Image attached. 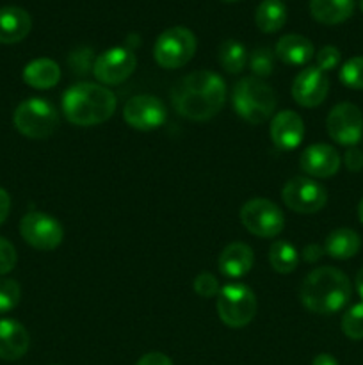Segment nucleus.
Returning a JSON list of instances; mask_svg holds the SVG:
<instances>
[{"mask_svg":"<svg viewBox=\"0 0 363 365\" xmlns=\"http://www.w3.org/2000/svg\"><path fill=\"white\" fill-rule=\"evenodd\" d=\"M226 100V86L217 73L209 70L192 71L178 81L171 91V102L180 116L192 121H206L216 116Z\"/></svg>","mask_w":363,"mask_h":365,"instance_id":"nucleus-1","label":"nucleus"},{"mask_svg":"<svg viewBox=\"0 0 363 365\" xmlns=\"http://www.w3.org/2000/svg\"><path fill=\"white\" fill-rule=\"evenodd\" d=\"M351 292L352 287L347 274L337 267L324 266L306 274L299 289V298L310 312L331 316L347 305Z\"/></svg>","mask_w":363,"mask_h":365,"instance_id":"nucleus-2","label":"nucleus"},{"mask_svg":"<svg viewBox=\"0 0 363 365\" xmlns=\"http://www.w3.org/2000/svg\"><path fill=\"white\" fill-rule=\"evenodd\" d=\"M117 106L116 95L107 86L78 82L63 95V113L70 123L93 127L105 123Z\"/></svg>","mask_w":363,"mask_h":365,"instance_id":"nucleus-3","label":"nucleus"},{"mask_svg":"<svg viewBox=\"0 0 363 365\" xmlns=\"http://www.w3.org/2000/svg\"><path fill=\"white\" fill-rule=\"evenodd\" d=\"M233 109L248 123L260 125L276 110V93L269 84L256 77H244L235 84L231 95Z\"/></svg>","mask_w":363,"mask_h":365,"instance_id":"nucleus-4","label":"nucleus"},{"mask_svg":"<svg viewBox=\"0 0 363 365\" xmlns=\"http://www.w3.org/2000/svg\"><path fill=\"white\" fill-rule=\"evenodd\" d=\"M13 121L16 130L25 138L46 139L59 127V114L48 100L32 96L16 107Z\"/></svg>","mask_w":363,"mask_h":365,"instance_id":"nucleus-5","label":"nucleus"},{"mask_svg":"<svg viewBox=\"0 0 363 365\" xmlns=\"http://www.w3.org/2000/svg\"><path fill=\"white\" fill-rule=\"evenodd\" d=\"M217 314L226 327H248L256 314L255 292L246 284H226L217 294Z\"/></svg>","mask_w":363,"mask_h":365,"instance_id":"nucleus-6","label":"nucleus"},{"mask_svg":"<svg viewBox=\"0 0 363 365\" xmlns=\"http://www.w3.org/2000/svg\"><path fill=\"white\" fill-rule=\"evenodd\" d=\"M198 41L187 27L166 29L157 38L153 46V57L157 64L166 70H177L185 66L194 57Z\"/></svg>","mask_w":363,"mask_h":365,"instance_id":"nucleus-7","label":"nucleus"},{"mask_svg":"<svg viewBox=\"0 0 363 365\" xmlns=\"http://www.w3.org/2000/svg\"><path fill=\"white\" fill-rule=\"evenodd\" d=\"M241 221L256 237H276L283 232L285 217L280 207L267 198H253L241 209Z\"/></svg>","mask_w":363,"mask_h":365,"instance_id":"nucleus-8","label":"nucleus"},{"mask_svg":"<svg viewBox=\"0 0 363 365\" xmlns=\"http://www.w3.org/2000/svg\"><path fill=\"white\" fill-rule=\"evenodd\" d=\"M20 234L28 246L41 252L56 250L63 242V225L45 212H28L20 221Z\"/></svg>","mask_w":363,"mask_h":365,"instance_id":"nucleus-9","label":"nucleus"},{"mask_svg":"<svg viewBox=\"0 0 363 365\" xmlns=\"http://www.w3.org/2000/svg\"><path fill=\"white\" fill-rule=\"evenodd\" d=\"M283 203L298 214H315L326 205L327 192L310 177H294L281 189Z\"/></svg>","mask_w":363,"mask_h":365,"instance_id":"nucleus-10","label":"nucleus"},{"mask_svg":"<svg viewBox=\"0 0 363 365\" xmlns=\"http://www.w3.org/2000/svg\"><path fill=\"white\" fill-rule=\"evenodd\" d=\"M330 138L342 146H356L363 138V114L354 103L342 102L330 110L326 118Z\"/></svg>","mask_w":363,"mask_h":365,"instance_id":"nucleus-11","label":"nucleus"},{"mask_svg":"<svg viewBox=\"0 0 363 365\" xmlns=\"http://www.w3.org/2000/svg\"><path fill=\"white\" fill-rule=\"evenodd\" d=\"M123 120L141 132L157 130L167 120L166 106L153 95H137L128 98L123 107Z\"/></svg>","mask_w":363,"mask_h":365,"instance_id":"nucleus-12","label":"nucleus"},{"mask_svg":"<svg viewBox=\"0 0 363 365\" xmlns=\"http://www.w3.org/2000/svg\"><path fill=\"white\" fill-rule=\"evenodd\" d=\"M137 66V57L127 46H114L96 57L93 73L102 84L117 86L127 81Z\"/></svg>","mask_w":363,"mask_h":365,"instance_id":"nucleus-13","label":"nucleus"},{"mask_svg":"<svg viewBox=\"0 0 363 365\" xmlns=\"http://www.w3.org/2000/svg\"><path fill=\"white\" fill-rule=\"evenodd\" d=\"M330 93V78L317 66H306L292 82V98L301 107H317Z\"/></svg>","mask_w":363,"mask_h":365,"instance_id":"nucleus-14","label":"nucleus"},{"mask_svg":"<svg viewBox=\"0 0 363 365\" xmlns=\"http://www.w3.org/2000/svg\"><path fill=\"white\" fill-rule=\"evenodd\" d=\"M340 155L331 145L315 143L310 145L299 159V168L310 178H330L340 170Z\"/></svg>","mask_w":363,"mask_h":365,"instance_id":"nucleus-15","label":"nucleus"},{"mask_svg":"<svg viewBox=\"0 0 363 365\" xmlns=\"http://www.w3.org/2000/svg\"><path fill=\"white\" fill-rule=\"evenodd\" d=\"M270 139L280 150H294L305 139V123L295 110L285 109L270 121Z\"/></svg>","mask_w":363,"mask_h":365,"instance_id":"nucleus-16","label":"nucleus"},{"mask_svg":"<svg viewBox=\"0 0 363 365\" xmlns=\"http://www.w3.org/2000/svg\"><path fill=\"white\" fill-rule=\"evenodd\" d=\"M28 331L16 319H0V359L7 362L21 359L27 353Z\"/></svg>","mask_w":363,"mask_h":365,"instance_id":"nucleus-17","label":"nucleus"},{"mask_svg":"<svg viewBox=\"0 0 363 365\" xmlns=\"http://www.w3.org/2000/svg\"><path fill=\"white\" fill-rule=\"evenodd\" d=\"M32 29L31 14L16 6L0 7V43L13 45L28 36Z\"/></svg>","mask_w":363,"mask_h":365,"instance_id":"nucleus-18","label":"nucleus"},{"mask_svg":"<svg viewBox=\"0 0 363 365\" xmlns=\"http://www.w3.org/2000/svg\"><path fill=\"white\" fill-rule=\"evenodd\" d=\"M255 253L244 242H231L221 252L219 271L228 278H242L251 271Z\"/></svg>","mask_w":363,"mask_h":365,"instance_id":"nucleus-19","label":"nucleus"},{"mask_svg":"<svg viewBox=\"0 0 363 365\" xmlns=\"http://www.w3.org/2000/svg\"><path fill=\"white\" fill-rule=\"evenodd\" d=\"M276 56L290 66H302L312 61L313 45L308 38L299 34H287L276 43Z\"/></svg>","mask_w":363,"mask_h":365,"instance_id":"nucleus-20","label":"nucleus"},{"mask_svg":"<svg viewBox=\"0 0 363 365\" xmlns=\"http://www.w3.org/2000/svg\"><path fill=\"white\" fill-rule=\"evenodd\" d=\"M23 81L34 89H50L59 84L60 68L56 61L48 57H39L31 61L23 68Z\"/></svg>","mask_w":363,"mask_h":365,"instance_id":"nucleus-21","label":"nucleus"},{"mask_svg":"<svg viewBox=\"0 0 363 365\" xmlns=\"http://www.w3.org/2000/svg\"><path fill=\"white\" fill-rule=\"evenodd\" d=\"M310 13L324 25H337L354 13V0H310Z\"/></svg>","mask_w":363,"mask_h":365,"instance_id":"nucleus-22","label":"nucleus"},{"mask_svg":"<svg viewBox=\"0 0 363 365\" xmlns=\"http://www.w3.org/2000/svg\"><path fill=\"white\" fill-rule=\"evenodd\" d=\"M362 248V237L351 228H337L324 242V252L337 260L352 259Z\"/></svg>","mask_w":363,"mask_h":365,"instance_id":"nucleus-23","label":"nucleus"},{"mask_svg":"<svg viewBox=\"0 0 363 365\" xmlns=\"http://www.w3.org/2000/svg\"><path fill=\"white\" fill-rule=\"evenodd\" d=\"M256 27L265 34L278 32L287 21V7L281 0H262L255 13Z\"/></svg>","mask_w":363,"mask_h":365,"instance_id":"nucleus-24","label":"nucleus"},{"mask_svg":"<svg viewBox=\"0 0 363 365\" xmlns=\"http://www.w3.org/2000/svg\"><path fill=\"white\" fill-rule=\"evenodd\" d=\"M269 262L276 273L288 274L298 267L299 253L288 241H274L269 250Z\"/></svg>","mask_w":363,"mask_h":365,"instance_id":"nucleus-25","label":"nucleus"},{"mask_svg":"<svg viewBox=\"0 0 363 365\" xmlns=\"http://www.w3.org/2000/svg\"><path fill=\"white\" fill-rule=\"evenodd\" d=\"M219 63L228 73H241L248 64V52L244 45L235 39H228L219 46Z\"/></svg>","mask_w":363,"mask_h":365,"instance_id":"nucleus-26","label":"nucleus"},{"mask_svg":"<svg viewBox=\"0 0 363 365\" xmlns=\"http://www.w3.org/2000/svg\"><path fill=\"white\" fill-rule=\"evenodd\" d=\"M249 68L253 71V77H270L274 71V53L270 52V48L260 46V48L253 50V53L249 56Z\"/></svg>","mask_w":363,"mask_h":365,"instance_id":"nucleus-27","label":"nucleus"},{"mask_svg":"<svg viewBox=\"0 0 363 365\" xmlns=\"http://www.w3.org/2000/svg\"><path fill=\"white\" fill-rule=\"evenodd\" d=\"M342 331L351 341L363 339V303H356L342 317Z\"/></svg>","mask_w":363,"mask_h":365,"instance_id":"nucleus-28","label":"nucleus"},{"mask_svg":"<svg viewBox=\"0 0 363 365\" xmlns=\"http://www.w3.org/2000/svg\"><path fill=\"white\" fill-rule=\"evenodd\" d=\"M340 82L349 89H363V57H351L340 68Z\"/></svg>","mask_w":363,"mask_h":365,"instance_id":"nucleus-29","label":"nucleus"},{"mask_svg":"<svg viewBox=\"0 0 363 365\" xmlns=\"http://www.w3.org/2000/svg\"><path fill=\"white\" fill-rule=\"evenodd\" d=\"M20 298L21 291L18 282L11 280V278H2L0 280V314L11 312L13 309H16Z\"/></svg>","mask_w":363,"mask_h":365,"instance_id":"nucleus-30","label":"nucleus"},{"mask_svg":"<svg viewBox=\"0 0 363 365\" xmlns=\"http://www.w3.org/2000/svg\"><path fill=\"white\" fill-rule=\"evenodd\" d=\"M340 57L342 53L337 46H331V45L322 46L315 56L317 68H319L320 71H324V73H326V71L335 70V68L338 66V63H340Z\"/></svg>","mask_w":363,"mask_h":365,"instance_id":"nucleus-31","label":"nucleus"},{"mask_svg":"<svg viewBox=\"0 0 363 365\" xmlns=\"http://www.w3.org/2000/svg\"><path fill=\"white\" fill-rule=\"evenodd\" d=\"M194 291L198 292L201 298H214V296L219 294L221 287L219 282L214 274L210 273H201L194 278Z\"/></svg>","mask_w":363,"mask_h":365,"instance_id":"nucleus-32","label":"nucleus"},{"mask_svg":"<svg viewBox=\"0 0 363 365\" xmlns=\"http://www.w3.org/2000/svg\"><path fill=\"white\" fill-rule=\"evenodd\" d=\"M16 250L7 241L6 237H0V277L11 273L16 266Z\"/></svg>","mask_w":363,"mask_h":365,"instance_id":"nucleus-33","label":"nucleus"},{"mask_svg":"<svg viewBox=\"0 0 363 365\" xmlns=\"http://www.w3.org/2000/svg\"><path fill=\"white\" fill-rule=\"evenodd\" d=\"M344 163H345V166H347L349 171H352V173H358V171L363 170V152L362 150L356 148V146H351V148L345 152Z\"/></svg>","mask_w":363,"mask_h":365,"instance_id":"nucleus-34","label":"nucleus"},{"mask_svg":"<svg viewBox=\"0 0 363 365\" xmlns=\"http://www.w3.org/2000/svg\"><path fill=\"white\" fill-rule=\"evenodd\" d=\"M135 365H173V362H171L169 356L164 355V353L153 351V353H146L144 356H141Z\"/></svg>","mask_w":363,"mask_h":365,"instance_id":"nucleus-35","label":"nucleus"},{"mask_svg":"<svg viewBox=\"0 0 363 365\" xmlns=\"http://www.w3.org/2000/svg\"><path fill=\"white\" fill-rule=\"evenodd\" d=\"M324 255V248H320L319 245H310L306 246L305 252H302V260L305 262H315L320 257Z\"/></svg>","mask_w":363,"mask_h":365,"instance_id":"nucleus-36","label":"nucleus"},{"mask_svg":"<svg viewBox=\"0 0 363 365\" xmlns=\"http://www.w3.org/2000/svg\"><path fill=\"white\" fill-rule=\"evenodd\" d=\"M11 209V198L4 187H0V225L7 220Z\"/></svg>","mask_w":363,"mask_h":365,"instance_id":"nucleus-37","label":"nucleus"},{"mask_svg":"<svg viewBox=\"0 0 363 365\" xmlns=\"http://www.w3.org/2000/svg\"><path fill=\"white\" fill-rule=\"evenodd\" d=\"M312 365H340V364H338V360L335 359L333 355H330V353H320V355H317L315 359H313Z\"/></svg>","mask_w":363,"mask_h":365,"instance_id":"nucleus-38","label":"nucleus"},{"mask_svg":"<svg viewBox=\"0 0 363 365\" xmlns=\"http://www.w3.org/2000/svg\"><path fill=\"white\" fill-rule=\"evenodd\" d=\"M356 291H358V294H359V298L363 299V267L362 269L358 271V274H356Z\"/></svg>","mask_w":363,"mask_h":365,"instance_id":"nucleus-39","label":"nucleus"},{"mask_svg":"<svg viewBox=\"0 0 363 365\" xmlns=\"http://www.w3.org/2000/svg\"><path fill=\"white\" fill-rule=\"evenodd\" d=\"M358 217H359V221L363 223V198H362V202H359V205H358Z\"/></svg>","mask_w":363,"mask_h":365,"instance_id":"nucleus-40","label":"nucleus"},{"mask_svg":"<svg viewBox=\"0 0 363 365\" xmlns=\"http://www.w3.org/2000/svg\"><path fill=\"white\" fill-rule=\"evenodd\" d=\"M359 7H362V11H363V0H359Z\"/></svg>","mask_w":363,"mask_h":365,"instance_id":"nucleus-41","label":"nucleus"},{"mask_svg":"<svg viewBox=\"0 0 363 365\" xmlns=\"http://www.w3.org/2000/svg\"><path fill=\"white\" fill-rule=\"evenodd\" d=\"M224 2H237V0H224Z\"/></svg>","mask_w":363,"mask_h":365,"instance_id":"nucleus-42","label":"nucleus"}]
</instances>
